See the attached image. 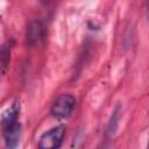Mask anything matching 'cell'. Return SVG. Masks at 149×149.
Instances as JSON below:
<instances>
[{"mask_svg": "<svg viewBox=\"0 0 149 149\" xmlns=\"http://www.w3.org/2000/svg\"><path fill=\"white\" fill-rule=\"evenodd\" d=\"M19 115L20 105L16 102L9 109H7L1 118L2 134L5 137L6 147L8 149H14L19 143L21 134V123L19 122Z\"/></svg>", "mask_w": 149, "mask_h": 149, "instance_id": "cell-1", "label": "cell"}, {"mask_svg": "<svg viewBox=\"0 0 149 149\" xmlns=\"http://www.w3.org/2000/svg\"><path fill=\"white\" fill-rule=\"evenodd\" d=\"M74 105L76 99L71 94H62L54 101L50 113L56 119H68L72 114Z\"/></svg>", "mask_w": 149, "mask_h": 149, "instance_id": "cell-2", "label": "cell"}, {"mask_svg": "<svg viewBox=\"0 0 149 149\" xmlns=\"http://www.w3.org/2000/svg\"><path fill=\"white\" fill-rule=\"evenodd\" d=\"M65 135V127L57 126L43 133L38 141V149H59Z\"/></svg>", "mask_w": 149, "mask_h": 149, "instance_id": "cell-3", "label": "cell"}, {"mask_svg": "<svg viewBox=\"0 0 149 149\" xmlns=\"http://www.w3.org/2000/svg\"><path fill=\"white\" fill-rule=\"evenodd\" d=\"M44 35V27L40 21H31L27 28V42L30 45L38 43Z\"/></svg>", "mask_w": 149, "mask_h": 149, "instance_id": "cell-4", "label": "cell"}, {"mask_svg": "<svg viewBox=\"0 0 149 149\" xmlns=\"http://www.w3.org/2000/svg\"><path fill=\"white\" fill-rule=\"evenodd\" d=\"M10 58V44L7 42L0 47V74H2L9 63Z\"/></svg>", "mask_w": 149, "mask_h": 149, "instance_id": "cell-5", "label": "cell"}, {"mask_svg": "<svg viewBox=\"0 0 149 149\" xmlns=\"http://www.w3.org/2000/svg\"><path fill=\"white\" fill-rule=\"evenodd\" d=\"M121 112H122V106L121 105H118L115 107V109L113 111L112 113V116H111V120H109V123H108V128H107V132L109 135H113L119 126V120H120V116H121Z\"/></svg>", "mask_w": 149, "mask_h": 149, "instance_id": "cell-6", "label": "cell"}]
</instances>
